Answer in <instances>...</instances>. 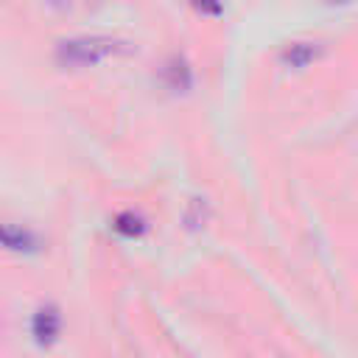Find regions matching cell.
I'll list each match as a JSON object with an SVG mask.
<instances>
[{
  "label": "cell",
  "instance_id": "6da1fadb",
  "mask_svg": "<svg viewBox=\"0 0 358 358\" xmlns=\"http://www.w3.org/2000/svg\"><path fill=\"white\" fill-rule=\"evenodd\" d=\"M126 42L112 39V36H73L56 45V62L62 67L70 70H81V67H92L106 62L109 56L126 53Z\"/></svg>",
  "mask_w": 358,
  "mask_h": 358
},
{
  "label": "cell",
  "instance_id": "7a4b0ae2",
  "mask_svg": "<svg viewBox=\"0 0 358 358\" xmlns=\"http://www.w3.org/2000/svg\"><path fill=\"white\" fill-rule=\"evenodd\" d=\"M59 330H62V316H59L56 308H39V310L34 313V319H31V333H34V338H36L39 344L56 341Z\"/></svg>",
  "mask_w": 358,
  "mask_h": 358
},
{
  "label": "cell",
  "instance_id": "3957f363",
  "mask_svg": "<svg viewBox=\"0 0 358 358\" xmlns=\"http://www.w3.org/2000/svg\"><path fill=\"white\" fill-rule=\"evenodd\" d=\"M319 56H322V45H319V42H291V45H285L282 53H280L282 64L296 67V70L308 67V64L316 62Z\"/></svg>",
  "mask_w": 358,
  "mask_h": 358
},
{
  "label": "cell",
  "instance_id": "277c9868",
  "mask_svg": "<svg viewBox=\"0 0 358 358\" xmlns=\"http://www.w3.org/2000/svg\"><path fill=\"white\" fill-rule=\"evenodd\" d=\"M0 246L11 249V252H34L39 246L36 235L25 227L17 224H0Z\"/></svg>",
  "mask_w": 358,
  "mask_h": 358
},
{
  "label": "cell",
  "instance_id": "5b68a950",
  "mask_svg": "<svg viewBox=\"0 0 358 358\" xmlns=\"http://www.w3.org/2000/svg\"><path fill=\"white\" fill-rule=\"evenodd\" d=\"M162 78H165L168 90H173V92H185V90L190 87V81H193L187 62H185V59H179V56H173V59L165 64V70H162Z\"/></svg>",
  "mask_w": 358,
  "mask_h": 358
},
{
  "label": "cell",
  "instance_id": "8992f818",
  "mask_svg": "<svg viewBox=\"0 0 358 358\" xmlns=\"http://www.w3.org/2000/svg\"><path fill=\"white\" fill-rule=\"evenodd\" d=\"M145 218L143 215H137V213H131V210H126V213H120L117 218H115V229L120 232V235H126V238H140L143 232H145Z\"/></svg>",
  "mask_w": 358,
  "mask_h": 358
},
{
  "label": "cell",
  "instance_id": "52a82bcc",
  "mask_svg": "<svg viewBox=\"0 0 358 358\" xmlns=\"http://www.w3.org/2000/svg\"><path fill=\"white\" fill-rule=\"evenodd\" d=\"M190 6L199 11V14H207V17H218L224 11L221 0H190Z\"/></svg>",
  "mask_w": 358,
  "mask_h": 358
},
{
  "label": "cell",
  "instance_id": "ba28073f",
  "mask_svg": "<svg viewBox=\"0 0 358 358\" xmlns=\"http://www.w3.org/2000/svg\"><path fill=\"white\" fill-rule=\"evenodd\" d=\"M45 3H48L50 8H59V11H62V8H70V6H73V0H45Z\"/></svg>",
  "mask_w": 358,
  "mask_h": 358
},
{
  "label": "cell",
  "instance_id": "9c48e42d",
  "mask_svg": "<svg viewBox=\"0 0 358 358\" xmlns=\"http://www.w3.org/2000/svg\"><path fill=\"white\" fill-rule=\"evenodd\" d=\"M327 3H336V6H341V3H350V0H327Z\"/></svg>",
  "mask_w": 358,
  "mask_h": 358
}]
</instances>
